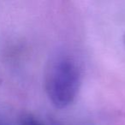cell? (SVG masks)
Here are the masks:
<instances>
[{"label":"cell","instance_id":"obj_1","mask_svg":"<svg viewBox=\"0 0 125 125\" xmlns=\"http://www.w3.org/2000/svg\"><path fill=\"white\" fill-rule=\"evenodd\" d=\"M82 73L73 57L62 54L50 62L45 74V87L55 107L62 109L74 102L80 88Z\"/></svg>","mask_w":125,"mask_h":125},{"label":"cell","instance_id":"obj_2","mask_svg":"<svg viewBox=\"0 0 125 125\" xmlns=\"http://www.w3.org/2000/svg\"><path fill=\"white\" fill-rule=\"evenodd\" d=\"M20 125H59L56 123H45L40 121V119L36 118L32 115H24L20 119Z\"/></svg>","mask_w":125,"mask_h":125},{"label":"cell","instance_id":"obj_3","mask_svg":"<svg viewBox=\"0 0 125 125\" xmlns=\"http://www.w3.org/2000/svg\"><path fill=\"white\" fill-rule=\"evenodd\" d=\"M0 125H5V124H4V122H2V121H1V120H0Z\"/></svg>","mask_w":125,"mask_h":125},{"label":"cell","instance_id":"obj_4","mask_svg":"<svg viewBox=\"0 0 125 125\" xmlns=\"http://www.w3.org/2000/svg\"><path fill=\"white\" fill-rule=\"evenodd\" d=\"M124 43H125V35H124Z\"/></svg>","mask_w":125,"mask_h":125}]
</instances>
